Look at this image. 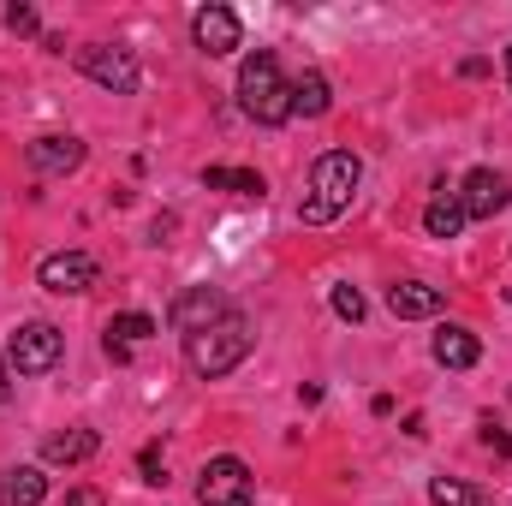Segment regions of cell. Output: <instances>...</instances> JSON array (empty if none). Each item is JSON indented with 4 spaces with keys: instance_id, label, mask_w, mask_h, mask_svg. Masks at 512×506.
Instances as JSON below:
<instances>
[{
    "instance_id": "cell-1",
    "label": "cell",
    "mask_w": 512,
    "mask_h": 506,
    "mask_svg": "<svg viewBox=\"0 0 512 506\" xmlns=\"http://www.w3.org/2000/svg\"><path fill=\"white\" fill-rule=\"evenodd\" d=\"M358 185H364V161H358L352 149H328V155H316V167H310V191H304V203H298V221H304V227H328V221H340V215L352 209Z\"/></svg>"
},
{
    "instance_id": "cell-2",
    "label": "cell",
    "mask_w": 512,
    "mask_h": 506,
    "mask_svg": "<svg viewBox=\"0 0 512 506\" xmlns=\"http://www.w3.org/2000/svg\"><path fill=\"white\" fill-rule=\"evenodd\" d=\"M239 108L251 114L256 126H286L292 120V78L280 72L274 48H256L251 60L239 66Z\"/></svg>"
},
{
    "instance_id": "cell-3",
    "label": "cell",
    "mask_w": 512,
    "mask_h": 506,
    "mask_svg": "<svg viewBox=\"0 0 512 506\" xmlns=\"http://www.w3.org/2000/svg\"><path fill=\"white\" fill-rule=\"evenodd\" d=\"M251 346H256V328H251V316H227V322H215V328H203V334H191L185 340V364L197 370L203 381H215V376H233L245 358H251Z\"/></svg>"
},
{
    "instance_id": "cell-4",
    "label": "cell",
    "mask_w": 512,
    "mask_h": 506,
    "mask_svg": "<svg viewBox=\"0 0 512 506\" xmlns=\"http://www.w3.org/2000/svg\"><path fill=\"white\" fill-rule=\"evenodd\" d=\"M78 72L90 78V84H102L108 96H137L143 90V60L120 48V42H90V48H78Z\"/></svg>"
},
{
    "instance_id": "cell-5",
    "label": "cell",
    "mask_w": 512,
    "mask_h": 506,
    "mask_svg": "<svg viewBox=\"0 0 512 506\" xmlns=\"http://www.w3.org/2000/svg\"><path fill=\"white\" fill-rule=\"evenodd\" d=\"M60 352H66V334H60L54 322H24V328L6 340V364H12L18 376H48V370L60 364Z\"/></svg>"
},
{
    "instance_id": "cell-6",
    "label": "cell",
    "mask_w": 512,
    "mask_h": 506,
    "mask_svg": "<svg viewBox=\"0 0 512 506\" xmlns=\"http://www.w3.org/2000/svg\"><path fill=\"white\" fill-rule=\"evenodd\" d=\"M256 501V483H251V465L221 453L203 465V483H197V506H251Z\"/></svg>"
},
{
    "instance_id": "cell-7",
    "label": "cell",
    "mask_w": 512,
    "mask_h": 506,
    "mask_svg": "<svg viewBox=\"0 0 512 506\" xmlns=\"http://www.w3.org/2000/svg\"><path fill=\"white\" fill-rule=\"evenodd\" d=\"M233 316V304H227V292L221 286H185L179 298H173V310H167V322L191 340V334H203V328H215V322H227Z\"/></svg>"
},
{
    "instance_id": "cell-8",
    "label": "cell",
    "mask_w": 512,
    "mask_h": 506,
    "mask_svg": "<svg viewBox=\"0 0 512 506\" xmlns=\"http://www.w3.org/2000/svg\"><path fill=\"white\" fill-rule=\"evenodd\" d=\"M96 256L90 251H54L36 262V286L42 292H60V298H78V292H90L96 286Z\"/></svg>"
},
{
    "instance_id": "cell-9",
    "label": "cell",
    "mask_w": 512,
    "mask_h": 506,
    "mask_svg": "<svg viewBox=\"0 0 512 506\" xmlns=\"http://www.w3.org/2000/svg\"><path fill=\"white\" fill-rule=\"evenodd\" d=\"M24 161H30V173H42V179L78 173V167H84V137H72V131H42V137L24 143Z\"/></svg>"
},
{
    "instance_id": "cell-10",
    "label": "cell",
    "mask_w": 512,
    "mask_h": 506,
    "mask_svg": "<svg viewBox=\"0 0 512 506\" xmlns=\"http://www.w3.org/2000/svg\"><path fill=\"white\" fill-rule=\"evenodd\" d=\"M453 197H459L465 221H495V215L512 203V185L495 173V167H471V173H465V185H459Z\"/></svg>"
},
{
    "instance_id": "cell-11",
    "label": "cell",
    "mask_w": 512,
    "mask_h": 506,
    "mask_svg": "<svg viewBox=\"0 0 512 506\" xmlns=\"http://www.w3.org/2000/svg\"><path fill=\"white\" fill-rule=\"evenodd\" d=\"M191 42H197L209 60H221V54H233V48L245 42V24H239L233 6H197V12H191Z\"/></svg>"
},
{
    "instance_id": "cell-12",
    "label": "cell",
    "mask_w": 512,
    "mask_h": 506,
    "mask_svg": "<svg viewBox=\"0 0 512 506\" xmlns=\"http://www.w3.org/2000/svg\"><path fill=\"white\" fill-rule=\"evenodd\" d=\"M441 304H447V292H441V286H429V280H399V286H387V310H393L399 322L441 316Z\"/></svg>"
},
{
    "instance_id": "cell-13",
    "label": "cell",
    "mask_w": 512,
    "mask_h": 506,
    "mask_svg": "<svg viewBox=\"0 0 512 506\" xmlns=\"http://www.w3.org/2000/svg\"><path fill=\"white\" fill-rule=\"evenodd\" d=\"M429 352H435V364H441V370H471V364L483 358V340H477L471 328H459V322H447V328H435V340H429Z\"/></svg>"
},
{
    "instance_id": "cell-14",
    "label": "cell",
    "mask_w": 512,
    "mask_h": 506,
    "mask_svg": "<svg viewBox=\"0 0 512 506\" xmlns=\"http://www.w3.org/2000/svg\"><path fill=\"white\" fill-rule=\"evenodd\" d=\"M42 501H48V477L36 465L0 471V506H42Z\"/></svg>"
},
{
    "instance_id": "cell-15",
    "label": "cell",
    "mask_w": 512,
    "mask_h": 506,
    "mask_svg": "<svg viewBox=\"0 0 512 506\" xmlns=\"http://www.w3.org/2000/svg\"><path fill=\"white\" fill-rule=\"evenodd\" d=\"M334 108V90H328V78L316 72V66H304L298 78H292V114H304V120H322Z\"/></svg>"
},
{
    "instance_id": "cell-16",
    "label": "cell",
    "mask_w": 512,
    "mask_h": 506,
    "mask_svg": "<svg viewBox=\"0 0 512 506\" xmlns=\"http://www.w3.org/2000/svg\"><path fill=\"white\" fill-rule=\"evenodd\" d=\"M96 429H60V435H48L42 441V459L48 465H84V459H96Z\"/></svg>"
},
{
    "instance_id": "cell-17",
    "label": "cell",
    "mask_w": 512,
    "mask_h": 506,
    "mask_svg": "<svg viewBox=\"0 0 512 506\" xmlns=\"http://www.w3.org/2000/svg\"><path fill=\"white\" fill-rule=\"evenodd\" d=\"M423 233L429 239H459L465 233V209H459V197L447 191V197H435L429 209H423Z\"/></svg>"
},
{
    "instance_id": "cell-18",
    "label": "cell",
    "mask_w": 512,
    "mask_h": 506,
    "mask_svg": "<svg viewBox=\"0 0 512 506\" xmlns=\"http://www.w3.org/2000/svg\"><path fill=\"white\" fill-rule=\"evenodd\" d=\"M203 185L209 191H233V197H262L268 191L262 173H251V167H203Z\"/></svg>"
},
{
    "instance_id": "cell-19",
    "label": "cell",
    "mask_w": 512,
    "mask_h": 506,
    "mask_svg": "<svg viewBox=\"0 0 512 506\" xmlns=\"http://www.w3.org/2000/svg\"><path fill=\"white\" fill-rule=\"evenodd\" d=\"M429 501L435 506H495V495H483V489H471L459 477H435L429 483Z\"/></svg>"
},
{
    "instance_id": "cell-20",
    "label": "cell",
    "mask_w": 512,
    "mask_h": 506,
    "mask_svg": "<svg viewBox=\"0 0 512 506\" xmlns=\"http://www.w3.org/2000/svg\"><path fill=\"white\" fill-rule=\"evenodd\" d=\"M149 334H155V316H143V310L108 316V340H120V346H137V340H149Z\"/></svg>"
},
{
    "instance_id": "cell-21",
    "label": "cell",
    "mask_w": 512,
    "mask_h": 506,
    "mask_svg": "<svg viewBox=\"0 0 512 506\" xmlns=\"http://www.w3.org/2000/svg\"><path fill=\"white\" fill-rule=\"evenodd\" d=\"M328 304H334V316H340V322H364V292H358V286H334V298H328Z\"/></svg>"
},
{
    "instance_id": "cell-22",
    "label": "cell",
    "mask_w": 512,
    "mask_h": 506,
    "mask_svg": "<svg viewBox=\"0 0 512 506\" xmlns=\"http://www.w3.org/2000/svg\"><path fill=\"white\" fill-rule=\"evenodd\" d=\"M6 30H12V36H36V30H42L36 6H6Z\"/></svg>"
},
{
    "instance_id": "cell-23",
    "label": "cell",
    "mask_w": 512,
    "mask_h": 506,
    "mask_svg": "<svg viewBox=\"0 0 512 506\" xmlns=\"http://www.w3.org/2000/svg\"><path fill=\"white\" fill-rule=\"evenodd\" d=\"M137 471H143V483H155V489L167 483V465H161V453H155V447H143V453H137Z\"/></svg>"
},
{
    "instance_id": "cell-24",
    "label": "cell",
    "mask_w": 512,
    "mask_h": 506,
    "mask_svg": "<svg viewBox=\"0 0 512 506\" xmlns=\"http://www.w3.org/2000/svg\"><path fill=\"white\" fill-rule=\"evenodd\" d=\"M483 447H489L495 459H512V435L507 429H495V423H483Z\"/></svg>"
},
{
    "instance_id": "cell-25",
    "label": "cell",
    "mask_w": 512,
    "mask_h": 506,
    "mask_svg": "<svg viewBox=\"0 0 512 506\" xmlns=\"http://www.w3.org/2000/svg\"><path fill=\"white\" fill-rule=\"evenodd\" d=\"M66 506H108V501H102L96 489H72V495H66Z\"/></svg>"
},
{
    "instance_id": "cell-26",
    "label": "cell",
    "mask_w": 512,
    "mask_h": 506,
    "mask_svg": "<svg viewBox=\"0 0 512 506\" xmlns=\"http://www.w3.org/2000/svg\"><path fill=\"white\" fill-rule=\"evenodd\" d=\"M6 393H12V381H6V364H0V405H6Z\"/></svg>"
},
{
    "instance_id": "cell-27",
    "label": "cell",
    "mask_w": 512,
    "mask_h": 506,
    "mask_svg": "<svg viewBox=\"0 0 512 506\" xmlns=\"http://www.w3.org/2000/svg\"><path fill=\"white\" fill-rule=\"evenodd\" d=\"M507 78H512V48H507Z\"/></svg>"
}]
</instances>
